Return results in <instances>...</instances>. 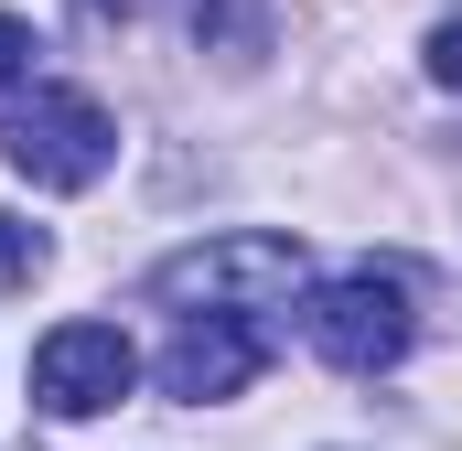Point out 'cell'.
<instances>
[{
	"label": "cell",
	"mask_w": 462,
	"mask_h": 451,
	"mask_svg": "<svg viewBox=\"0 0 462 451\" xmlns=\"http://www.w3.org/2000/svg\"><path fill=\"white\" fill-rule=\"evenodd\" d=\"M43 258H54V247H43L32 226H11V216H0V290H22V280H43Z\"/></svg>",
	"instance_id": "cell-6"
},
{
	"label": "cell",
	"mask_w": 462,
	"mask_h": 451,
	"mask_svg": "<svg viewBox=\"0 0 462 451\" xmlns=\"http://www.w3.org/2000/svg\"><path fill=\"white\" fill-rule=\"evenodd\" d=\"M430 76H441V87H462V22H441V32H430Z\"/></svg>",
	"instance_id": "cell-7"
},
{
	"label": "cell",
	"mask_w": 462,
	"mask_h": 451,
	"mask_svg": "<svg viewBox=\"0 0 462 451\" xmlns=\"http://www.w3.org/2000/svg\"><path fill=\"white\" fill-rule=\"evenodd\" d=\"M258 365H269V323H216V312H194L183 334L162 344V398L216 409L236 387H258Z\"/></svg>",
	"instance_id": "cell-5"
},
{
	"label": "cell",
	"mask_w": 462,
	"mask_h": 451,
	"mask_svg": "<svg viewBox=\"0 0 462 451\" xmlns=\"http://www.w3.org/2000/svg\"><path fill=\"white\" fill-rule=\"evenodd\" d=\"M140 387V354L118 323H54V334L32 344V398L54 409V419H97Z\"/></svg>",
	"instance_id": "cell-4"
},
{
	"label": "cell",
	"mask_w": 462,
	"mask_h": 451,
	"mask_svg": "<svg viewBox=\"0 0 462 451\" xmlns=\"http://www.w3.org/2000/svg\"><path fill=\"white\" fill-rule=\"evenodd\" d=\"M108 151H118V129H108V108L87 87H32L22 108L0 118V161L22 183H43V194H87L108 172Z\"/></svg>",
	"instance_id": "cell-3"
},
{
	"label": "cell",
	"mask_w": 462,
	"mask_h": 451,
	"mask_svg": "<svg viewBox=\"0 0 462 451\" xmlns=\"http://www.w3.org/2000/svg\"><path fill=\"white\" fill-rule=\"evenodd\" d=\"M301 334H312L323 365H345V376H387V365L409 354V334H420V301H409L398 269H334V280L312 290Z\"/></svg>",
	"instance_id": "cell-2"
},
{
	"label": "cell",
	"mask_w": 462,
	"mask_h": 451,
	"mask_svg": "<svg viewBox=\"0 0 462 451\" xmlns=\"http://www.w3.org/2000/svg\"><path fill=\"white\" fill-rule=\"evenodd\" d=\"M22 65H32V32H22V22H11V11H0V87H11V76H22Z\"/></svg>",
	"instance_id": "cell-8"
},
{
	"label": "cell",
	"mask_w": 462,
	"mask_h": 451,
	"mask_svg": "<svg viewBox=\"0 0 462 451\" xmlns=\"http://www.w3.org/2000/svg\"><path fill=\"white\" fill-rule=\"evenodd\" d=\"M301 290V236L280 226H236V236H205V247H172L151 269V301H172L183 323L216 312V323H258L269 301Z\"/></svg>",
	"instance_id": "cell-1"
}]
</instances>
